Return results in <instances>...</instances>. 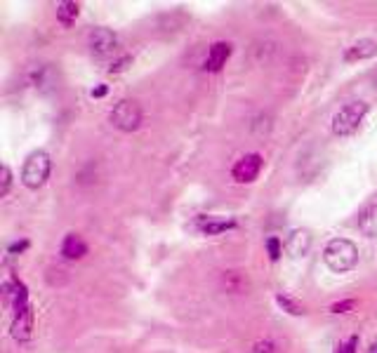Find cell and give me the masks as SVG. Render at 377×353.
<instances>
[{"mask_svg":"<svg viewBox=\"0 0 377 353\" xmlns=\"http://www.w3.org/2000/svg\"><path fill=\"white\" fill-rule=\"evenodd\" d=\"M323 264L333 273H349L358 264V248L349 238H330L323 248Z\"/></svg>","mask_w":377,"mask_h":353,"instance_id":"obj_1","label":"cell"},{"mask_svg":"<svg viewBox=\"0 0 377 353\" xmlns=\"http://www.w3.org/2000/svg\"><path fill=\"white\" fill-rule=\"evenodd\" d=\"M50 172H52V158H50V153L36 149L28 153L24 165H21V184L28 191H38L48 184Z\"/></svg>","mask_w":377,"mask_h":353,"instance_id":"obj_2","label":"cell"},{"mask_svg":"<svg viewBox=\"0 0 377 353\" xmlns=\"http://www.w3.org/2000/svg\"><path fill=\"white\" fill-rule=\"evenodd\" d=\"M370 113V104L368 101H349V104H345L340 111L333 116V134L335 137H351L356 134L358 130H361V125L365 123V118H368Z\"/></svg>","mask_w":377,"mask_h":353,"instance_id":"obj_3","label":"cell"},{"mask_svg":"<svg viewBox=\"0 0 377 353\" xmlns=\"http://www.w3.org/2000/svg\"><path fill=\"white\" fill-rule=\"evenodd\" d=\"M108 123L116 130H121V132H137L142 128V123H144V111H142L139 101L121 99L108 111Z\"/></svg>","mask_w":377,"mask_h":353,"instance_id":"obj_4","label":"cell"},{"mask_svg":"<svg viewBox=\"0 0 377 353\" xmlns=\"http://www.w3.org/2000/svg\"><path fill=\"white\" fill-rule=\"evenodd\" d=\"M262 170H264V156L257 151L245 153L231 165V179L236 184H253V181H257V176L262 174Z\"/></svg>","mask_w":377,"mask_h":353,"instance_id":"obj_5","label":"cell"},{"mask_svg":"<svg viewBox=\"0 0 377 353\" xmlns=\"http://www.w3.org/2000/svg\"><path fill=\"white\" fill-rule=\"evenodd\" d=\"M88 48H90V52H93L95 57L113 54V52H116V48H118L116 31H111V28H106V26L93 28V31H90V36H88Z\"/></svg>","mask_w":377,"mask_h":353,"instance_id":"obj_6","label":"cell"},{"mask_svg":"<svg viewBox=\"0 0 377 353\" xmlns=\"http://www.w3.org/2000/svg\"><path fill=\"white\" fill-rule=\"evenodd\" d=\"M233 45L229 41H215L208 48V54H205L203 61V71L205 73H220L222 68L226 66V61L231 59Z\"/></svg>","mask_w":377,"mask_h":353,"instance_id":"obj_7","label":"cell"},{"mask_svg":"<svg viewBox=\"0 0 377 353\" xmlns=\"http://www.w3.org/2000/svg\"><path fill=\"white\" fill-rule=\"evenodd\" d=\"M33 323H36L33 306L24 311H12V337L17 344H26L33 337Z\"/></svg>","mask_w":377,"mask_h":353,"instance_id":"obj_8","label":"cell"},{"mask_svg":"<svg viewBox=\"0 0 377 353\" xmlns=\"http://www.w3.org/2000/svg\"><path fill=\"white\" fill-rule=\"evenodd\" d=\"M88 252H90V245L83 241L81 233H66V236L61 238L59 254L66 261H81L88 257Z\"/></svg>","mask_w":377,"mask_h":353,"instance_id":"obj_9","label":"cell"},{"mask_svg":"<svg viewBox=\"0 0 377 353\" xmlns=\"http://www.w3.org/2000/svg\"><path fill=\"white\" fill-rule=\"evenodd\" d=\"M198 231L203 233V236H222V233H229L238 226V221L233 217H220V214H208V217H203L196 221Z\"/></svg>","mask_w":377,"mask_h":353,"instance_id":"obj_10","label":"cell"},{"mask_svg":"<svg viewBox=\"0 0 377 353\" xmlns=\"http://www.w3.org/2000/svg\"><path fill=\"white\" fill-rule=\"evenodd\" d=\"M311 250V233L307 229H293L285 238V252L290 257H304Z\"/></svg>","mask_w":377,"mask_h":353,"instance_id":"obj_11","label":"cell"},{"mask_svg":"<svg viewBox=\"0 0 377 353\" xmlns=\"http://www.w3.org/2000/svg\"><path fill=\"white\" fill-rule=\"evenodd\" d=\"M375 54H377V43L370 41V38H361V41L351 43L349 48H345L342 59H345L347 64H356V61H365Z\"/></svg>","mask_w":377,"mask_h":353,"instance_id":"obj_12","label":"cell"},{"mask_svg":"<svg viewBox=\"0 0 377 353\" xmlns=\"http://www.w3.org/2000/svg\"><path fill=\"white\" fill-rule=\"evenodd\" d=\"M78 17H81V3H76V0H64V3H57L55 19H57V24H59V26L71 28L78 21Z\"/></svg>","mask_w":377,"mask_h":353,"instance_id":"obj_13","label":"cell"},{"mask_svg":"<svg viewBox=\"0 0 377 353\" xmlns=\"http://www.w3.org/2000/svg\"><path fill=\"white\" fill-rule=\"evenodd\" d=\"M358 231L365 238H377V203L368 205L361 214H358Z\"/></svg>","mask_w":377,"mask_h":353,"instance_id":"obj_14","label":"cell"},{"mask_svg":"<svg viewBox=\"0 0 377 353\" xmlns=\"http://www.w3.org/2000/svg\"><path fill=\"white\" fill-rule=\"evenodd\" d=\"M273 301H276V306L281 309L283 313H288V316H304V306L300 304L295 297H290V294L285 292H276L273 294Z\"/></svg>","mask_w":377,"mask_h":353,"instance_id":"obj_15","label":"cell"},{"mask_svg":"<svg viewBox=\"0 0 377 353\" xmlns=\"http://www.w3.org/2000/svg\"><path fill=\"white\" fill-rule=\"evenodd\" d=\"M264 252H267V257H269V261L276 264V261H281L283 252H285V243L278 236H269L264 241Z\"/></svg>","mask_w":377,"mask_h":353,"instance_id":"obj_16","label":"cell"},{"mask_svg":"<svg viewBox=\"0 0 377 353\" xmlns=\"http://www.w3.org/2000/svg\"><path fill=\"white\" fill-rule=\"evenodd\" d=\"M12 170H10V165H0V198H8L10 196V189H12Z\"/></svg>","mask_w":377,"mask_h":353,"instance_id":"obj_17","label":"cell"},{"mask_svg":"<svg viewBox=\"0 0 377 353\" xmlns=\"http://www.w3.org/2000/svg\"><path fill=\"white\" fill-rule=\"evenodd\" d=\"M130 66H133V57H130V54L116 57V59L111 61V66H108V76H118V73H125Z\"/></svg>","mask_w":377,"mask_h":353,"instance_id":"obj_18","label":"cell"},{"mask_svg":"<svg viewBox=\"0 0 377 353\" xmlns=\"http://www.w3.org/2000/svg\"><path fill=\"white\" fill-rule=\"evenodd\" d=\"M222 281H224V285L229 292H241L243 290V276H238V271H224V276H222Z\"/></svg>","mask_w":377,"mask_h":353,"instance_id":"obj_19","label":"cell"},{"mask_svg":"<svg viewBox=\"0 0 377 353\" xmlns=\"http://www.w3.org/2000/svg\"><path fill=\"white\" fill-rule=\"evenodd\" d=\"M358 306V299H340V301H335V304H330V313H335V316H345V313H351L354 309Z\"/></svg>","mask_w":377,"mask_h":353,"instance_id":"obj_20","label":"cell"},{"mask_svg":"<svg viewBox=\"0 0 377 353\" xmlns=\"http://www.w3.org/2000/svg\"><path fill=\"white\" fill-rule=\"evenodd\" d=\"M333 353H358V334H351L345 341H337Z\"/></svg>","mask_w":377,"mask_h":353,"instance_id":"obj_21","label":"cell"},{"mask_svg":"<svg viewBox=\"0 0 377 353\" xmlns=\"http://www.w3.org/2000/svg\"><path fill=\"white\" fill-rule=\"evenodd\" d=\"M28 248H31V241H28V238H17V241H12L8 245V254L19 257V254H24Z\"/></svg>","mask_w":377,"mask_h":353,"instance_id":"obj_22","label":"cell"},{"mask_svg":"<svg viewBox=\"0 0 377 353\" xmlns=\"http://www.w3.org/2000/svg\"><path fill=\"white\" fill-rule=\"evenodd\" d=\"M253 353H278L273 339H257L253 344Z\"/></svg>","mask_w":377,"mask_h":353,"instance_id":"obj_23","label":"cell"},{"mask_svg":"<svg viewBox=\"0 0 377 353\" xmlns=\"http://www.w3.org/2000/svg\"><path fill=\"white\" fill-rule=\"evenodd\" d=\"M108 94V85L106 83H97L93 90H90V97L93 99H104V97Z\"/></svg>","mask_w":377,"mask_h":353,"instance_id":"obj_24","label":"cell"},{"mask_svg":"<svg viewBox=\"0 0 377 353\" xmlns=\"http://www.w3.org/2000/svg\"><path fill=\"white\" fill-rule=\"evenodd\" d=\"M373 353H377V349H375V351H373Z\"/></svg>","mask_w":377,"mask_h":353,"instance_id":"obj_25","label":"cell"}]
</instances>
